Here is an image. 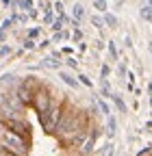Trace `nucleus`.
Returning a JSON list of instances; mask_svg holds the SVG:
<instances>
[{"instance_id": "5701e85b", "label": "nucleus", "mask_w": 152, "mask_h": 156, "mask_svg": "<svg viewBox=\"0 0 152 156\" xmlns=\"http://www.w3.org/2000/svg\"><path fill=\"white\" fill-rule=\"evenodd\" d=\"M54 20H56V17H54V9H48V11H46V15H44V22L52 26V22H54Z\"/></svg>"}, {"instance_id": "dca6fc26", "label": "nucleus", "mask_w": 152, "mask_h": 156, "mask_svg": "<svg viewBox=\"0 0 152 156\" xmlns=\"http://www.w3.org/2000/svg\"><path fill=\"white\" fill-rule=\"evenodd\" d=\"M100 93L104 95V98H109L113 91H111V85H109V78H102L100 80Z\"/></svg>"}, {"instance_id": "ddd939ff", "label": "nucleus", "mask_w": 152, "mask_h": 156, "mask_svg": "<svg viewBox=\"0 0 152 156\" xmlns=\"http://www.w3.org/2000/svg\"><path fill=\"white\" fill-rule=\"evenodd\" d=\"M113 154H115V145H113V141H107L100 147V156H113Z\"/></svg>"}, {"instance_id": "7ed1b4c3", "label": "nucleus", "mask_w": 152, "mask_h": 156, "mask_svg": "<svg viewBox=\"0 0 152 156\" xmlns=\"http://www.w3.org/2000/svg\"><path fill=\"white\" fill-rule=\"evenodd\" d=\"M89 130H91V122H89V115H85L65 136H61V139H59V145H61V147H78V145L87 139Z\"/></svg>"}, {"instance_id": "393cba45", "label": "nucleus", "mask_w": 152, "mask_h": 156, "mask_svg": "<svg viewBox=\"0 0 152 156\" xmlns=\"http://www.w3.org/2000/svg\"><path fill=\"white\" fill-rule=\"evenodd\" d=\"M91 24L96 26V28H102V26H104V20H102L100 15H93V17H91Z\"/></svg>"}, {"instance_id": "f3484780", "label": "nucleus", "mask_w": 152, "mask_h": 156, "mask_svg": "<svg viewBox=\"0 0 152 156\" xmlns=\"http://www.w3.org/2000/svg\"><path fill=\"white\" fill-rule=\"evenodd\" d=\"M139 15H141V20H146V22H152V7L143 5L141 11H139Z\"/></svg>"}, {"instance_id": "79ce46f5", "label": "nucleus", "mask_w": 152, "mask_h": 156, "mask_svg": "<svg viewBox=\"0 0 152 156\" xmlns=\"http://www.w3.org/2000/svg\"><path fill=\"white\" fill-rule=\"evenodd\" d=\"M0 126H2V119H0Z\"/></svg>"}, {"instance_id": "4c0bfd02", "label": "nucleus", "mask_w": 152, "mask_h": 156, "mask_svg": "<svg viewBox=\"0 0 152 156\" xmlns=\"http://www.w3.org/2000/svg\"><path fill=\"white\" fill-rule=\"evenodd\" d=\"M2 5H5V7H11V5H13V0H2Z\"/></svg>"}, {"instance_id": "cd10ccee", "label": "nucleus", "mask_w": 152, "mask_h": 156, "mask_svg": "<svg viewBox=\"0 0 152 156\" xmlns=\"http://www.w3.org/2000/svg\"><path fill=\"white\" fill-rule=\"evenodd\" d=\"M24 50H35V39H24Z\"/></svg>"}, {"instance_id": "a878e982", "label": "nucleus", "mask_w": 152, "mask_h": 156, "mask_svg": "<svg viewBox=\"0 0 152 156\" xmlns=\"http://www.w3.org/2000/svg\"><path fill=\"white\" fill-rule=\"evenodd\" d=\"M52 9H54L56 13H59V15H63V13H65V9H63V2H61V0H56V2L52 5Z\"/></svg>"}, {"instance_id": "58836bf2", "label": "nucleus", "mask_w": 152, "mask_h": 156, "mask_svg": "<svg viewBox=\"0 0 152 156\" xmlns=\"http://www.w3.org/2000/svg\"><path fill=\"white\" fill-rule=\"evenodd\" d=\"M148 91H150V93H152V80H150V85H148Z\"/></svg>"}, {"instance_id": "c9c22d12", "label": "nucleus", "mask_w": 152, "mask_h": 156, "mask_svg": "<svg viewBox=\"0 0 152 156\" xmlns=\"http://www.w3.org/2000/svg\"><path fill=\"white\" fill-rule=\"evenodd\" d=\"M50 44H52V41H50V39H44V41H42V44H39V48H48V46H50Z\"/></svg>"}, {"instance_id": "473e14b6", "label": "nucleus", "mask_w": 152, "mask_h": 156, "mask_svg": "<svg viewBox=\"0 0 152 156\" xmlns=\"http://www.w3.org/2000/svg\"><path fill=\"white\" fill-rule=\"evenodd\" d=\"M72 39H76V41H81V39H83V33H81L78 28H76V30L72 33Z\"/></svg>"}, {"instance_id": "f704fd0d", "label": "nucleus", "mask_w": 152, "mask_h": 156, "mask_svg": "<svg viewBox=\"0 0 152 156\" xmlns=\"http://www.w3.org/2000/svg\"><path fill=\"white\" fill-rule=\"evenodd\" d=\"M118 74H120V76H126V65H124V63H120V67H118Z\"/></svg>"}, {"instance_id": "72a5a7b5", "label": "nucleus", "mask_w": 152, "mask_h": 156, "mask_svg": "<svg viewBox=\"0 0 152 156\" xmlns=\"http://www.w3.org/2000/svg\"><path fill=\"white\" fill-rule=\"evenodd\" d=\"M7 54H11V48L9 46H2V48H0V56H7Z\"/></svg>"}, {"instance_id": "c85d7f7f", "label": "nucleus", "mask_w": 152, "mask_h": 156, "mask_svg": "<svg viewBox=\"0 0 152 156\" xmlns=\"http://www.w3.org/2000/svg\"><path fill=\"white\" fill-rule=\"evenodd\" d=\"M78 83H81V85H85V87H91V80H89L85 74H81V76H78Z\"/></svg>"}, {"instance_id": "20e7f679", "label": "nucleus", "mask_w": 152, "mask_h": 156, "mask_svg": "<svg viewBox=\"0 0 152 156\" xmlns=\"http://www.w3.org/2000/svg\"><path fill=\"white\" fill-rule=\"evenodd\" d=\"M63 104H65L63 100H56L54 98L52 106L37 115L39 117V126H42V130L46 134H54V128H56V124H59V119H61V113H63Z\"/></svg>"}, {"instance_id": "0eeeda50", "label": "nucleus", "mask_w": 152, "mask_h": 156, "mask_svg": "<svg viewBox=\"0 0 152 156\" xmlns=\"http://www.w3.org/2000/svg\"><path fill=\"white\" fill-rule=\"evenodd\" d=\"M2 128L13 130V132H17V134L26 136V139H31V124L24 119V117H15V119H2Z\"/></svg>"}, {"instance_id": "6ab92c4d", "label": "nucleus", "mask_w": 152, "mask_h": 156, "mask_svg": "<svg viewBox=\"0 0 152 156\" xmlns=\"http://www.w3.org/2000/svg\"><path fill=\"white\" fill-rule=\"evenodd\" d=\"M44 65H46V67H50V69H59V67H61V61H56V58L52 56V58H46Z\"/></svg>"}, {"instance_id": "f03ea898", "label": "nucleus", "mask_w": 152, "mask_h": 156, "mask_svg": "<svg viewBox=\"0 0 152 156\" xmlns=\"http://www.w3.org/2000/svg\"><path fill=\"white\" fill-rule=\"evenodd\" d=\"M0 147H5L9 152H15L20 156H28L31 154V139H26V136L17 134L13 130L2 128V134H0Z\"/></svg>"}, {"instance_id": "bb28decb", "label": "nucleus", "mask_w": 152, "mask_h": 156, "mask_svg": "<svg viewBox=\"0 0 152 156\" xmlns=\"http://www.w3.org/2000/svg\"><path fill=\"white\" fill-rule=\"evenodd\" d=\"M109 74H111V67L104 63V65L100 67V78H109Z\"/></svg>"}, {"instance_id": "a211bd4d", "label": "nucleus", "mask_w": 152, "mask_h": 156, "mask_svg": "<svg viewBox=\"0 0 152 156\" xmlns=\"http://www.w3.org/2000/svg\"><path fill=\"white\" fill-rule=\"evenodd\" d=\"M96 104H98V108H100V113H102V115H107V117L111 115V106H109V104L102 100V98H98V100H96Z\"/></svg>"}, {"instance_id": "9b49d317", "label": "nucleus", "mask_w": 152, "mask_h": 156, "mask_svg": "<svg viewBox=\"0 0 152 156\" xmlns=\"http://www.w3.org/2000/svg\"><path fill=\"white\" fill-rule=\"evenodd\" d=\"M59 76H61V80H63V83H65L67 87H72V89H78V87H81V83H78V80H76V78H74V76H70L67 72H61Z\"/></svg>"}, {"instance_id": "aec40b11", "label": "nucleus", "mask_w": 152, "mask_h": 156, "mask_svg": "<svg viewBox=\"0 0 152 156\" xmlns=\"http://www.w3.org/2000/svg\"><path fill=\"white\" fill-rule=\"evenodd\" d=\"M20 9L26 11V13H31V11L35 9V2H33V0H22V2H20Z\"/></svg>"}, {"instance_id": "a19ab883", "label": "nucleus", "mask_w": 152, "mask_h": 156, "mask_svg": "<svg viewBox=\"0 0 152 156\" xmlns=\"http://www.w3.org/2000/svg\"><path fill=\"white\" fill-rule=\"evenodd\" d=\"M146 5H148V7H152V0H146Z\"/></svg>"}, {"instance_id": "ea45409f", "label": "nucleus", "mask_w": 152, "mask_h": 156, "mask_svg": "<svg viewBox=\"0 0 152 156\" xmlns=\"http://www.w3.org/2000/svg\"><path fill=\"white\" fill-rule=\"evenodd\" d=\"M148 50H150V54H152V41H150V44H148Z\"/></svg>"}, {"instance_id": "2eb2a0df", "label": "nucleus", "mask_w": 152, "mask_h": 156, "mask_svg": "<svg viewBox=\"0 0 152 156\" xmlns=\"http://www.w3.org/2000/svg\"><path fill=\"white\" fill-rule=\"evenodd\" d=\"M72 17L81 22V20L85 17V7H83V5H74V9H72Z\"/></svg>"}, {"instance_id": "4be33fe9", "label": "nucleus", "mask_w": 152, "mask_h": 156, "mask_svg": "<svg viewBox=\"0 0 152 156\" xmlns=\"http://www.w3.org/2000/svg\"><path fill=\"white\" fill-rule=\"evenodd\" d=\"M107 0H93V9H96V11H100V13H104L107 11Z\"/></svg>"}, {"instance_id": "412c9836", "label": "nucleus", "mask_w": 152, "mask_h": 156, "mask_svg": "<svg viewBox=\"0 0 152 156\" xmlns=\"http://www.w3.org/2000/svg\"><path fill=\"white\" fill-rule=\"evenodd\" d=\"M109 54H111V58L113 61H118L120 58V52H118V46L113 44V41H109Z\"/></svg>"}, {"instance_id": "b1692460", "label": "nucleus", "mask_w": 152, "mask_h": 156, "mask_svg": "<svg viewBox=\"0 0 152 156\" xmlns=\"http://www.w3.org/2000/svg\"><path fill=\"white\" fill-rule=\"evenodd\" d=\"M39 33H42V28H39V26H33V28H28L26 37H28V39H37V37H39Z\"/></svg>"}, {"instance_id": "4468645a", "label": "nucleus", "mask_w": 152, "mask_h": 156, "mask_svg": "<svg viewBox=\"0 0 152 156\" xmlns=\"http://www.w3.org/2000/svg\"><path fill=\"white\" fill-rule=\"evenodd\" d=\"M109 98L113 100V104H115V106L120 108V113H126V111H128V108H126V104H124V100H122V98H120L118 93H111Z\"/></svg>"}, {"instance_id": "39448f33", "label": "nucleus", "mask_w": 152, "mask_h": 156, "mask_svg": "<svg viewBox=\"0 0 152 156\" xmlns=\"http://www.w3.org/2000/svg\"><path fill=\"white\" fill-rule=\"evenodd\" d=\"M52 102H54L52 89H50V87H46V85H39V87L35 89V93H33V102H31V106L35 108V113H37V115H39V113L48 111V108L52 106Z\"/></svg>"}, {"instance_id": "f8f14e48", "label": "nucleus", "mask_w": 152, "mask_h": 156, "mask_svg": "<svg viewBox=\"0 0 152 156\" xmlns=\"http://www.w3.org/2000/svg\"><path fill=\"white\" fill-rule=\"evenodd\" d=\"M102 20H104V26H109V28H118V17L113 15V13L104 11V13H102Z\"/></svg>"}, {"instance_id": "e433bc0d", "label": "nucleus", "mask_w": 152, "mask_h": 156, "mask_svg": "<svg viewBox=\"0 0 152 156\" xmlns=\"http://www.w3.org/2000/svg\"><path fill=\"white\" fill-rule=\"evenodd\" d=\"M5 37H7V30H5L2 26H0V41H5Z\"/></svg>"}, {"instance_id": "9d476101", "label": "nucleus", "mask_w": 152, "mask_h": 156, "mask_svg": "<svg viewBox=\"0 0 152 156\" xmlns=\"http://www.w3.org/2000/svg\"><path fill=\"white\" fill-rule=\"evenodd\" d=\"M115 132H118V122H115V117H113V115H109V117H107V136H109V139H113Z\"/></svg>"}, {"instance_id": "c756f323", "label": "nucleus", "mask_w": 152, "mask_h": 156, "mask_svg": "<svg viewBox=\"0 0 152 156\" xmlns=\"http://www.w3.org/2000/svg\"><path fill=\"white\" fill-rule=\"evenodd\" d=\"M11 24H15V22H13V17H7V20H5V22L0 24V26H2L5 30H9V28H11Z\"/></svg>"}, {"instance_id": "7c9ffc66", "label": "nucleus", "mask_w": 152, "mask_h": 156, "mask_svg": "<svg viewBox=\"0 0 152 156\" xmlns=\"http://www.w3.org/2000/svg\"><path fill=\"white\" fill-rule=\"evenodd\" d=\"M67 67H72V69H76V67H78V61H76V58H67Z\"/></svg>"}, {"instance_id": "2f4dec72", "label": "nucleus", "mask_w": 152, "mask_h": 156, "mask_svg": "<svg viewBox=\"0 0 152 156\" xmlns=\"http://www.w3.org/2000/svg\"><path fill=\"white\" fill-rule=\"evenodd\" d=\"M0 156H20V154H15V152H9L5 147H0Z\"/></svg>"}, {"instance_id": "423d86ee", "label": "nucleus", "mask_w": 152, "mask_h": 156, "mask_svg": "<svg viewBox=\"0 0 152 156\" xmlns=\"http://www.w3.org/2000/svg\"><path fill=\"white\" fill-rule=\"evenodd\" d=\"M42 83H39V78L37 76H26V78H22L20 83H17V87H15V95L20 98V100L26 104V106H31V102H33V93H35V89L39 87Z\"/></svg>"}, {"instance_id": "6e6552de", "label": "nucleus", "mask_w": 152, "mask_h": 156, "mask_svg": "<svg viewBox=\"0 0 152 156\" xmlns=\"http://www.w3.org/2000/svg\"><path fill=\"white\" fill-rule=\"evenodd\" d=\"M100 126H96V124H91V130H89V134H87V139L76 147L83 156H87V154H91L93 150H96V143H98V136H100Z\"/></svg>"}, {"instance_id": "1a4fd4ad", "label": "nucleus", "mask_w": 152, "mask_h": 156, "mask_svg": "<svg viewBox=\"0 0 152 156\" xmlns=\"http://www.w3.org/2000/svg\"><path fill=\"white\" fill-rule=\"evenodd\" d=\"M2 98H5V102H7L11 108H15V111L20 113V115H24V111L28 108V106H26V104L20 100V98L15 95V91H13V93H2Z\"/></svg>"}, {"instance_id": "f257e3e1", "label": "nucleus", "mask_w": 152, "mask_h": 156, "mask_svg": "<svg viewBox=\"0 0 152 156\" xmlns=\"http://www.w3.org/2000/svg\"><path fill=\"white\" fill-rule=\"evenodd\" d=\"M85 115H87V111H83V108H78V106H74V104L65 102V104H63V113H61V119H59V124H56V128H54L56 141H59L61 136H65L76 124L83 119Z\"/></svg>"}]
</instances>
